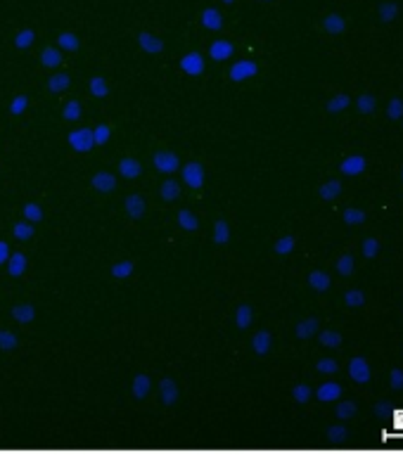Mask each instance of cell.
<instances>
[{"instance_id":"680465c9","label":"cell","mask_w":403,"mask_h":455,"mask_svg":"<svg viewBox=\"0 0 403 455\" xmlns=\"http://www.w3.org/2000/svg\"><path fill=\"white\" fill-rule=\"evenodd\" d=\"M226 3H233V0H226Z\"/></svg>"},{"instance_id":"f546056e","label":"cell","mask_w":403,"mask_h":455,"mask_svg":"<svg viewBox=\"0 0 403 455\" xmlns=\"http://www.w3.org/2000/svg\"><path fill=\"white\" fill-rule=\"evenodd\" d=\"M294 244H297V240H294L292 235H285V237H280V240L273 244V251H276L278 256H285L290 254L292 249H294Z\"/></svg>"},{"instance_id":"11a10c76","label":"cell","mask_w":403,"mask_h":455,"mask_svg":"<svg viewBox=\"0 0 403 455\" xmlns=\"http://www.w3.org/2000/svg\"><path fill=\"white\" fill-rule=\"evenodd\" d=\"M394 12H397V7H394V5H387V7H384V10H383V20H384V21H390L391 17H394Z\"/></svg>"},{"instance_id":"5b68a950","label":"cell","mask_w":403,"mask_h":455,"mask_svg":"<svg viewBox=\"0 0 403 455\" xmlns=\"http://www.w3.org/2000/svg\"><path fill=\"white\" fill-rule=\"evenodd\" d=\"M69 145L77 152H91V148L95 145V133L88 128H78V131L69 133Z\"/></svg>"},{"instance_id":"4316f807","label":"cell","mask_w":403,"mask_h":455,"mask_svg":"<svg viewBox=\"0 0 403 455\" xmlns=\"http://www.w3.org/2000/svg\"><path fill=\"white\" fill-rule=\"evenodd\" d=\"M342 195V183L340 180H327L323 188H320V197L326 199V202H333Z\"/></svg>"},{"instance_id":"6da1fadb","label":"cell","mask_w":403,"mask_h":455,"mask_svg":"<svg viewBox=\"0 0 403 455\" xmlns=\"http://www.w3.org/2000/svg\"><path fill=\"white\" fill-rule=\"evenodd\" d=\"M259 74V64L254 60H240V62H235L228 71V78L233 81V84H240V81H247V78L256 76Z\"/></svg>"},{"instance_id":"e0dca14e","label":"cell","mask_w":403,"mask_h":455,"mask_svg":"<svg viewBox=\"0 0 403 455\" xmlns=\"http://www.w3.org/2000/svg\"><path fill=\"white\" fill-rule=\"evenodd\" d=\"M138 41H141V48L145 50V52H152V55H155V52H162L164 50L162 38H157V36L152 34H141L138 36Z\"/></svg>"},{"instance_id":"d6986e66","label":"cell","mask_w":403,"mask_h":455,"mask_svg":"<svg viewBox=\"0 0 403 455\" xmlns=\"http://www.w3.org/2000/svg\"><path fill=\"white\" fill-rule=\"evenodd\" d=\"M178 226L183 228V230H188V233H195L199 228V220L190 209H181V212H178Z\"/></svg>"},{"instance_id":"f35d334b","label":"cell","mask_w":403,"mask_h":455,"mask_svg":"<svg viewBox=\"0 0 403 455\" xmlns=\"http://www.w3.org/2000/svg\"><path fill=\"white\" fill-rule=\"evenodd\" d=\"M316 370L323 372V375H334L340 370V363L334 361V358H323V361L316 363Z\"/></svg>"},{"instance_id":"44dd1931","label":"cell","mask_w":403,"mask_h":455,"mask_svg":"<svg viewBox=\"0 0 403 455\" xmlns=\"http://www.w3.org/2000/svg\"><path fill=\"white\" fill-rule=\"evenodd\" d=\"M230 240V226H228L226 220L221 219L214 223V244H226V242Z\"/></svg>"},{"instance_id":"ee69618b","label":"cell","mask_w":403,"mask_h":455,"mask_svg":"<svg viewBox=\"0 0 403 455\" xmlns=\"http://www.w3.org/2000/svg\"><path fill=\"white\" fill-rule=\"evenodd\" d=\"M78 116H81V105H78L77 100H71V102H67V107H64V119L77 121Z\"/></svg>"},{"instance_id":"c3c4849f","label":"cell","mask_w":403,"mask_h":455,"mask_svg":"<svg viewBox=\"0 0 403 455\" xmlns=\"http://www.w3.org/2000/svg\"><path fill=\"white\" fill-rule=\"evenodd\" d=\"M34 235V228L27 226V223H17L14 226V237H20V240H28Z\"/></svg>"},{"instance_id":"d4e9b609","label":"cell","mask_w":403,"mask_h":455,"mask_svg":"<svg viewBox=\"0 0 403 455\" xmlns=\"http://www.w3.org/2000/svg\"><path fill=\"white\" fill-rule=\"evenodd\" d=\"M159 195H162L164 202H173V199L181 197V183H176V180H164Z\"/></svg>"},{"instance_id":"8fae6325","label":"cell","mask_w":403,"mask_h":455,"mask_svg":"<svg viewBox=\"0 0 403 455\" xmlns=\"http://www.w3.org/2000/svg\"><path fill=\"white\" fill-rule=\"evenodd\" d=\"M318 318H306L302 323H297L294 327V334H297V339H311L313 334L318 332Z\"/></svg>"},{"instance_id":"3957f363","label":"cell","mask_w":403,"mask_h":455,"mask_svg":"<svg viewBox=\"0 0 403 455\" xmlns=\"http://www.w3.org/2000/svg\"><path fill=\"white\" fill-rule=\"evenodd\" d=\"M181 173H183L185 185H190L192 190H202L205 188V166L199 162H188Z\"/></svg>"},{"instance_id":"83f0119b","label":"cell","mask_w":403,"mask_h":455,"mask_svg":"<svg viewBox=\"0 0 403 455\" xmlns=\"http://www.w3.org/2000/svg\"><path fill=\"white\" fill-rule=\"evenodd\" d=\"M356 107H359V112L361 114H373L377 109V98L375 95H370V92H366V95H359V100H356Z\"/></svg>"},{"instance_id":"603a6c76","label":"cell","mask_w":403,"mask_h":455,"mask_svg":"<svg viewBox=\"0 0 403 455\" xmlns=\"http://www.w3.org/2000/svg\"><path fill=\"white\" fill-rule=\"evenodd\" d=\"M34 315H36V311L31 304H20L12 308V318L17 320V323H24V325H27V323H31V320H34Z\"/></svg>"},{"instance_id":"db71d44e","label":"cell","mask_w":403,"mask_h":455,"mask_svg":"<svg viewBox=\"0 0 403 455\" xmlns=\"http://www.w3.org/2000/svg\"><path fill=\"white\" fill-rule=\"evenodd\" d=\"M27 102H28L27 95H20V98H14L12 107H10V112H12V114H21V112H24V107H27Z\"/></svg>"},{"instance_id":"60d3db41","label":"cell","mask_w":403,"mask_h":455,"mask_svg":"<svg viewBox=\"0 0 403 455\" xmlns=\"http://www.w3.org/2000/svg\"><path fill=\"white\" fill-rule=\"evenodd\" d=\"M363 256L366 259H375L377 254H380V242L375 240V237H368V240H363Z\"/></svg>"},{"instance_id":"d590c367","label":"cell","mask_w":403,"mask_h":455,"mask_svg":"<svg viewBox=\"0 0 403 455\" xmlns=\"http://www.w3.org/2000/svg\"><path fill=\"white\" fill-rule=\"evenodd\" d=\"M91 92L95 95V98H107V92H109V88H107V81L102 76H93L91 78Z\"/></svg>"},{"instance_id":"7c38bea8","label":"cell","mask_w":403,"mask_h":455,"mask_svg":"<svg viewBox=\"0 0 403 455\" xmlns=\"http://www.w3.org/2000/svg\"><path fill=\"white\" fill-rule=\"evenodd\" d=\"M270 347H273V337H270V332H266V330H262V332H256L254 337H252V348H254V354H269Z\"/></svg>"},{"instance_id":"9a60e30c","label":"cell","mask_w":403,"mask_h":455,"mask_svg":"<svg viewBox=\"0 0 403 455\" xmlns=\"http://www.w3.org/2000/svg\"><path fill=\"white\" fill-rule=\"evenodd\" d=\"M124 206H126V213L131 219H141L142 213H145V199L141 195H128Z\"/></svg>"},{"instance_id":"30bf717a","label":"cell","mask_w":403,"mask_h":455,"mask_svg":"<svg viewBox=\"0 0 403 455\" xmlns=\"http://www.w3.org/2000/svg\"><path fill=\"white\" fill-rule=\"evenodd\" d=\"M316 398H318V401H323V403L337 401V398H342V384L340 382L320 384L318 391H316Z\"/></svg>"},{"instance_id":"b9f144b4","label":"cell","mask_w":403,"mask_h":455,"mask_svg":"<svg viewBox=\"0 0 403 455\" xmlns=\"http://www.w3.org/2000/svg\"><path fill=\"white\" fill-rule=\"evenodd\" d=\"M41 62L45 64V67H57V64H62V57H60V52H57V50L45 48L41 55Z\"/></svg>"},{"instance_id":"f6af8a7d","label":"cell","mask_w":403,"mask_h":455,"mask_svg":"<svg viewBox=\"0 0 403 455\" xmlns=\"http://www.w3.org/2000/svg\"><path fill=\"white\" fill-rule=\"evenodd\" d=\"M93 133H95V142H98V145H105V142L109 140L112 131H109V126H107V124H100V126L95 128Z\"/></svg>"},{"instance_id":"7bdbcfd3","label":"cell","mask_w":403,"mask_h":455,"mask_svg":"<svg viewBox=\"0 0 403 455\" xmlns=\"http://www.w3.org/2000/svg\"><path fill=\"white\" fill-rule=\"evenodd\" d=\"M133 263L131 261H121V263H117V266H112V275L114 277H128L131 275V273H133Z\"/></svg>"},{"instance_id":"7402d4cb","label":"cell","mask_w":403,"mask_h":455,"mask_svg":"<svg viewBox=\"0 0 403 455\" xmlns=\"http://www.w3.org/2000/svg\"><path fill=\"white\" fill-rule=\"evenodd\" d=\"M119 171L124 178H138L142 173V166L141 162H135V159H121Z\"/></svg>"},{"instance_id":"ab89813d","label":"cell","mask_w":403,"mask_h":455,"mask_svg":"<svg viewBox=\"0 0 403 455\" xmlns=\"http://www.w3.org/2000/svg\"><path fill=\"white\" fill-rule=\"evenodd\" d=\"M326 31L327 34H342L344 31V20L337 17V14H330L326 20Z\"/></svg>"},{"instance_id":"f1b7e54d","label":"cell","mask_w":403,"mask_h":455,"mask_svg":"<svg viewBox=\"0 0 403 455\" xmlns=\"http://www.w3.org/2000/svg\"><path fill=\"white\" fill-rule=\"evenodd\" d=\"M292 398H294V401H297V403H302V405L309 403V401L313 398V389L309 387V384H297V387L292 389Z\"/></svg>"},{"instance_id":"9f6ffc18","label":"cell","mask_w":403,"mask_h":455,"mask_svg":"<svg viewBox=\"0 0 403 455\" xmlns=\"http://www.w3.org/2000/svg\"><path fill=\"white\" fill-rule=\"evenodd\" d=\"M390 412V403H377L375 405V415H387Z\"/></svg>"},{"instance_id":"277c9868","label":"cell","mask_w":403,"mask_h":455,"mask_svg":"<svg viewBox=\"0 0 403 455\" xmlns=\"http://www.w3.org/2000/svg\"><path fill=\"white\" fill-rule=\"evenodd\" d=\"M152 162H155V169L162 171V173H176V171L181 169V159H178V155L166 152V149L157 152V155L152 156Z\"/></svg>"},{"instance_id":"681fc988","label":"cell","mask_w":403,"mask_h":455,"mask_svg":"<svg viewBox=\"0 0 403 455\" xmlns=\"http://www.w3.org/2000/svg\"><path fill=\"white\" fill-rule=\"evenodd\" d=\"M60 45L67 50H77L78 48V38L74 34H62L60 36Z\"/></svg>"},{"instance_id":"7dc6e473","label":"cell","mask_w":403,"mask_h":455,"mask_svg":"<svg viewBox=\"0 0 403 455\" xmlns=\"http://www.w3.org/2000/svg\"><path fill=\"white\" fill-rule=\"evenodd\" d=\"M390 387L394 391L403 389V370H399V368L391 370V372H390Z\"/></svg>"},{"instance_id":"91938a15","label":"cell","mask_w":403,"mask_h":455,"mask_svg":"<svg viewBox=\"0 0 403 455\" xmlns=\"http://www.w3.org/2000/svg\"><path fill=\"white\" fill-rule=\"evenodd\" d=\"M401 180H403V171H401Z\"/></svg>"},{"instance_id":"ba28073f","label":"cell","mask_w":403,"mask_h":455,"mask_svg":"<svg viewBox=\"0 0 403 455\" xmlns=\"http://www.w3.org/2000/svg\"><path fill=\"white\" fill-rule=\"evenodd\" d=\"M235 52L233 43L226 41V38H219V41L212 43V48H209V57H212L214 62H226L230 60Z\"/></svg>"},{"instance_id":"4fadbf2b","label":"cell","mask_w":403,"mask_h":455,"mask_svg":"<svg viewBox=\"0 0 403 455\" xmlns=\"http://www.w3.org/2000/svg\"><path fill=\"white\" fill-rule=\"evenodd\" d=\"M309 284H311L316 291H327L330 290V284H333V280H330V275H327L326 270H313V273H309Z\"/></svg>"},{"instance_id":"1f68e13d","label":"cell","mask_w":403,"mask_h":455,"mask_svg":"<svg viewBox=\"0 0 403 455\" xmlns=\"http://www.w3.org/2000/svg\"><path fill=\"white\" fill-rule=\"evenodd\" d=\"M354 268H356V261L351 254H344L337 259V273H340V275H344V277L351 275V273H354Z\"/></svg>"},{"instance_id":"f907efd6","label":"cell","mask_w":403,"mask_h":455,"mask_svg":"<svg viewBox=\"0 0 403 455\" xmlns=\"http://www.w3.org/2000/svg\"><path fill=\"white\" fill-rule=\"evenodd\" d=\"M14 43H17V48H27V45H31V43H34V31H21Z\"/></svg>"},{"instance_id":"7a4b0ae2","label":"cell","mask_w":403,"mask_h":455,"mask_svg":"<svg viewBox=\"0 0 403 455\" xmlns=\"http://www.w3.org/2000/svg\"><path fill=\"white\" fill-rule=\"evenodd\" d=\"M349 377L354 379L356 384H368L373 379V370H370V363L361 355H356L349 361Z\"/></svg>"},{"instance_id":"ac0fdd59","label":"cell","mask_w":403,"mask_h":455,"mask_svg":"<svg viewBox=\"0 0 403 455\" xmlns=\"http://www.w3.org/2000/svg\"><path fill=\"white\" fill-rule=\"evenodd\" d=\"M252 320H254V311H252V306L249 304H240L238 306V311H235V323L240 330H247L252 325Z\"/></svg>"},{"instance_id":"8992f818","label":"cell","mask_w":403,"mask_h":455,"mask_svg":"<svg viewBox=\"0 0 403 455\" xmlns=\"http://www.w3.org/2000/svg\"><path fill=\"white\" fill-rule=\"evenodd\" d=\"M181 69L188 76H202L205 74V57L199 52H188L185 57H181Z\"/></svg>"},{"instance_id":"2e32d148","label":"cell","mask_w":403,"mask_h":455,"mask_svg":"<svg viewBox=\"0 0 403 455\" xmlns=\"http://www.w3.org/2000/svg\"><path fill=\"white\" fill-rule=\"evenodd\" d=\"M349 105H351V98H349V95H344V92H340V95H333V98L327 100L326 112L327 114H340V112H344Z\"/></svg>"},{"instance_id":"4dcf8cb0","label":"cell","mask_w":403,"mask_h":455,"mask_svg":"<svg viewBox=\"0 0 403 455\" xmlns=\"http://www.w3.org/2000/svg\"><path fill=\"white\" fill-rule=\"evenodd\" d=\"M318 339H320V344H323V347H327V348H337L342 341H344V339H342V334L334 332V330H326V332H320Z\"/></svg>"},{"instance_id":"8d00e7d4","label":"cell","mask_w":403,"mask_h":455,"mask_svg":"<svg viewBox=\"0 0 403 455\" xmlns=\"http://www.w3.org/2000/svg\"><path fill=\"white\" fill-rule=\"evenodd\" d=\"M24 268H27V259H24V254H12V259H10V275H21Z\"/></svg>"},{"instance_id":"74e56055","label":"cell","mask_w":403,"mask_h":455,"mask_svg":"<svg viewBox=\"0 0 403 455\" xmlns=\"http://www.w3.org/2000/svg\"><path fill=\"white\" fill-rule=\"evenodd\" d=\"M48 88L52 92H62L64 88H69V74H57V76L50 78Z\"/></svg>"},{"instance_id":"ffe728a7","label":"cell","mask_w":403,"mask_h":455,"mask_svg":"<svg viewBox=\"0 0 403 455\" xmlns=\"http://www.w3.org/2000/svg\"><path fill=\"white\" fill-rule=\"evenodd\" d=\"M149 389H152V379H149L148 375H135L133 379V396L138 398V401H142V398L148 396Z\"/></svg>"},{"instance_id":"484cf974","label":"cell","mask_w":403,"mask_h":455,"mask_svg":"<svg viewBox=\"0 0 403 455\" xmlns=\"http://www.w3.org/2000/svg\"><path fill=\"white\" fill-rule=\"evenodd\" d=\"M337 418L340 419H351L356 418V412H359V405H356V401H349V398H344V401H340L337 403Z\"/></svg>"},{"instance_id":"816d5d0a","label":"cell","mask_w":403,"mask_h":455,"mask_svg":"<svg viewBox=\"0 0 403 455\" xmlns=\"http://www.w3.org/2000/svg\"><path fill=\"white\" fill-rule=\"evenodd\" d=\"M17 347V337L10 332H0V348H14Z\"/></svg>"},{"instance_id":"d6a6232c","label":"cell","mask_w":403,"mask_h":455,"mask_svg":"<svg viewBox=\"0 0 403 455\" xmlns=\"http://www.w3.org/2000/svg\"><path fill=\"white\" fill-rule=\"evenodd\" d=\"M202 24H205L206 28H214V31H219V28L223 27V21H221V14L216 12V10H206V12L202 14Z\"/></svg>"},{"instance_id":"e575fe53","label":"cell","mask_w":403,"mask_h":455,"mask_svg":"<svg viewBox=\"0 0 403 455\" xmlns=\"http://www.w3.org/2000/svg\"><path fill=\"white\" fill-rule=\"evenodd\" d=\"M387 116L391 121H401L403 119V100L401 98H391L390 105H387Z\"/></svg>"},{"instance_id":"9c48e42d","label":"cell","mask_w":403,"mask_h":455,"mask_svg":"<svg viewBox=\"0 0 403 455\" xmlns=\"http://www.w3.org/2000/svg\"><path fill=\"white\" fill-rule=\"evenodd\" d=\"M159 396H162L164 405H173L178 401V384L171 377H164L159 382Z\"/></svg>"},{"instance_id":"52a82bcc","label":"cell","mask_w":403,"mask_h":455,"mask_svg":"<svg viewBox=\"0 0 403 455\" xmlns=\"http://www.w3.org/2000/svg\"><path fill=\"white\" fill-rule=\"evenodd\" d=\"M366 166H368V162H366V156L363 155H349L344 162L340 164V171L344 173V176H359V173H363L366 171Z\"/></svg>"},{"instance_id":"bcb514c9","label":"cell","mask_w":403,"mask_h":455,"mask_svg":"<svg viewBox=\"0 0 403 455\" xmlns=\"http://www.w3.org/2000/svg\"><path fill=\"white\" fill-rule=\"evenodd\" d=\"M349 436L347 427H330L327 429V439L330 441H344Z\"/></svg>"},{"instance_id":"f5cc1de1","label":"cell","mask_w":403,"mask_h":455,"mask_svg":"<svg viewBox=\"0 0 403 455\" xmlns=\"http://www.w3.org/2000/svg\"><path fill=\"white\" fill-rule=\"evenodd\" d=\"M24 213H27L28 220H41L43 219V212L36 204H27V206H24Z\"/></svg>"},{"instance_id":"6f0895ef","label":"cell","mask_w":403,"mask_h":455,"mask_svg":"<svg viewBox=\"0 0 403 455\" xmlns=\"http://www.w3.org/2000/svg\"><path fill=\"white\" fill-rule=\"evenodd\" d=\"M7 254H10V251H7V244H5V242H0V263L5 261Z\"/></svg>"},{"instance_id":"cb8c5ba5","label":"cell","mask_w":403,"mask_h":455,"mask_svg":"<svg viewBox=\"0 0 403 455\" xmlns=\"http://www.w3.org/2000/svg\"><path fill=\"white\" fill-rule=\"evenodd\" d=\"M366 212L363 209H356V206H349V209H344V223L347 226H363L366 223Z\"/></svg>"},{"instance_id":"5bb4252c","label":"cell","mask_w":403,"mask_h":455,"mask_svg":"<svg viewBox=\"0 0 403 455\" xmlns=\"http://www.w3.org/2000/svg\"><path fill=\"white\" fill-rule=\"evenodd\" d=\"M93 188H95V190H100V192H112L114 188H117V178L112 176V173H95V176H93Z\"/></svg>"},{"instance_id":"836d02e7","label":"cell","mask_w":403,"mask_h":455,"mask_svg":"<svg viewBox=\"0 0 403 455\" xmlns=\"http://www.w3.org/2000/svg\"><path fill=\"white\" fill-rule=\"evenodd\" d=\"M344 304H347L349 308H359V306L366 304V294H363L361 290H349L347 294H344Z\"/></svg>"}]
</instances>
